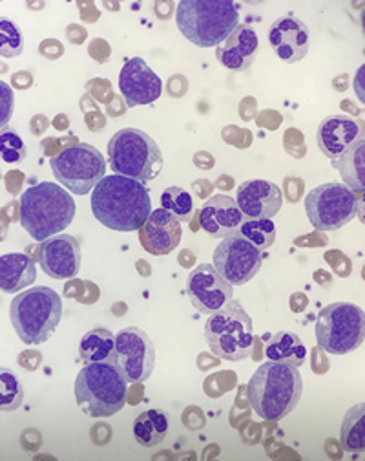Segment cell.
I'll list each match as a JSON object with an SVG mask.
<instances>
[{"label": "cell", "mask_w": 365, "mask_h": 461, "mask_svg": "<svg viewBox=\"0 0 365 461\" xmlns=\"http://www.w3.org/2000/svg\"><path fill=\"white\" fill-rule=\"evenodd\" d=\"M175 23L192 44L218 48L237 28L239 12L230 0H181Z\"/></svg>", "instance_id": "4"}, {"label": "cell", "mask_w": 365, "mask_h": 461, "mask_svg": "<svg viewBox=\"0 0 365 461\" xmlns=\"http://www.w3.org/2000/svg\"><path fill=\"white\" fill-rule=\"evenodd\" d=\"M24 401V388L19 377L8 370L3 368L0 372V409L4 412L17 411Z\"/></svg>", "instance_id": "31"}, {"label": "cell", "mask_w": 365, "mask_h": 461, "mask_svg": "<svg viewBox=\"0 0 365 461\" xmlns=\"http://www.w3.org/2000/svg\"><path fill=\"white\" fill-rule=\"evenodd\" d=\"M168 434V416L163 411H147L134 421V438L143 447H157Z\"/></svg>", "instance_id": "26"}, {"label": "cell", "mask_w": 365, "mask_h": 461, "mask_svg": "<svg viewBox=\"0 0 365 461\" xmlns=\"http://www.w3.org/2000/svg\"><path fill=\"white\" fill-rule=\"evenodd\" d=\"M0 88H3V125H6L12 118L13 110V92L6 83L0 85Z\"/></svg>", "instance_id": "34"}, {"label": "cell", "mask_w": 365, "mask_h": 461, "mask_svg": "<svg viewBox=\"0 0 365 461\" xmlns=\"http://www.w3.org/2000/svg\"><path fill=\"white\" fill-rule=\"evenodd\" d=\"M205 339L216 357L230 363L245 361L251 357L254 346L253 319L239 301H230L209 317Z\"/></svg>", "instance_id": "7"}, {"label": "cell", "mask_w": 365, "mask_h": 461, "mask_svg": "<svg viewBox=\"0 0 365 461\" xmlns=\"http://www.w3.org/2000/svg\"><path fill=\"white\" fill-rule=\"evenodd\" d=\"M12 324L24 344H42L63 319V301L51 287L37 285L19 294L10 306Z\"/></svg>", "instance_id": "6"}, {"label": "cell", "mask_w": 365, "mask_h": 461, "mask_svg": "<svg viewBox=\"0 0 365 461\" xmlns=\"http://www.w3.org/2000/svg\"><path fill=\"white\" fill-rule=\"evenodd\" d=\"M236 203L247 220H272L281 205V189L265 180H251L237 187Z\"/></svg>", "instance_id": "18"}, {"label": "cell", "mask_w": 365, "mask_h": 461, "mask_svg": "<svg viewBox=\"0 0 365 461\" xmlns=\"http://www.w3.org/2000/svg\"><path fill=\"white\" fill-rule=\"evenodd\" d=\"M239 235L245 237L260 251L271 249L276 242V225L272 220H247L241 223Z\"/></svg>", "instance_id": "28"}, {"label": "cell", "mask_w": 365, "mask_h": 461, "mask_svg": "<svg viewBox=\"0 0 365 461\" xmlns=\"http://www.w3.org/2000/svg\"><path fill=\"white\" fill-rule=\"evenodd\" d=\"M365 337L363 310L351 303L325 306L316 319V342L320 350L345 356L358 350Z\"/></svg>", "instance_id": "9"}, {"label": "cell", "mask_w": 365, "mask_h": 461, "mask_svg": "<svg viewBox=\"0 0 365 461\" xmlns=\"http://www.w3.org/2000/svg\"><path fill=\"white\" fill-rule=\"evenodd\" d=\"M39 264L55 280L76 278L81 271V244L72 235H57L39 246Z\"/></svg>", "instance_id": "15"}, {"label": "cell", "mask_w": 365, "mask_h": 461, "mask_svg": "<svg viewBox=\"0 0 365 461\" xmlns=\"http://www.w3.org/2000/svg\"><path fill=\"white\" fill-rule=\"evenodd\" d=\"M129 383L147 381L156 366V348L152 339L138 326L120 330L110 359Z\"/></svg>", "instance_id": "12"}, {"label": "cell", "mask_w": 365, "mask_h": 461, "mask_svg": "<svg viewBox=\"0 0 365 461\" xmlns=\"http://www.w3.org/2000/svg\"><path fill=\"white\" fill-rule=\"evenodd\" d=\"M119 90L127 106L134 108L157 101L163 94V83L141 57H132L119 74Z\"/></svg>", "instance_id": "16"}, {"label": "cell", "mask_w": 365, "mask_h": 461, "mask_svg": "<svg viewBox=\"0 0 365 461\" xmlns=\"http://www.w3.org/2000/svg\"><path fill=\"white\" fill-rule=\"evenodd\" d=\"M108 158L115 175L141 184L154 182L163 168L159 145L139 129H123L115 132L108 143Z\"/></svg>", "instance_id": "8"}, {"label": "cell", "mask_w": 365, "mask_h": 461, "mask_svg": "<svg viewBox=\"0 0 365 461\" xmlns=\"http://www.w3.org/2000/svg\"><path fill=\"white\" fill-rule=\"evenodd\" d=\"M363 140V129L349 115H329L318 127L316 141L320 150L334 159Z\"/></svg>", "instance_id": "22"}, {"label": "cell", "mask_w": 365, "mask_h": 461, "mask_svg": "<svg viewBox=\"0 0 365 461\" xmlns=\"http://www.w3.org/2000/svg\"><path fill=\"white\" fill-rule=\"evenodd\" d=\"M53 176L67 191L85 196L92 193L106 175L104 156L88 143L65 149L49 159Z\"/></svg>", "instance_id": "10"}, {"label": "cell", "mask_w": 365, "mask_h": 461, "mask_svg": "<svg viewBox=\"0 0 365 461\" xmlns=\"http://www.w3.org/2000/svg\"><path fill=\"white\" fill-rule=\"evenodd\" d=\"M342 447L347 452L363 450V405L351 409L342 425Z\"/></svg>", "instance_id": "29"}, {"label": "cell", "mask_w": 365, "mask_h": 461, "mask_svg": "<svg viewBox=\"0 0 365 461\" xmlns=\"http://www.w3.org/2000/svg\"><path fill=\"white\" fill-rule=\"evenodd\" d=\"M129 381L111 361L86 365L76 379L77 405L90 418H110L123 411Z\"/></svg>", "instance_id": "5"}, {"label": "cell", "mask_w": 365, "mask_h": 461, "mask_svg": "<svg viewBox=\"0 0 365 461\" xmlns=\"http://www.w3.org/2000/svg\"><path fill=\"white\" fill-rule=\"evenodd\" d=\"M161 205L179 221H189L194 214V200L189 191L181 187L165 189V193L161 194Z\"/></svg>", "instance_id": "30"}, {"label": "cell", "mask_w": 365, "mask_h": 461, "mask_svg": "<svg viewBox=\"0 0 365 461\" xmlns=\"http://www.w3.org/2000/svg\"><path fill=\"white\" fill-rule=\"evenodd\" d=\"M187 295L200 313L212 315L232 301L234 287L212 264H200L187 278Z\"/></svg>", "instance_id": "14"}, {"label": "cell", "mask_w": 365, "mask_h": 461, "mask_svg": "<svg viewBox=\"0 0 365 461\" xmlns=\"http://www.w3.org/2000/svg\"><path fill=\"white\" fill-rule=\"evenodd\" d=\"M37 278L35 262L24 253H10L0 258V287L4 294H19Z\"/></svg>", "instance_id": "23"}, {"label": "cell", "mask_w": 365, "mask_h": 461, "mask_svg": "<svg viewBox=\"0 0 365 461\" xmlns=\"http://www.w3.org/2000/svg\"><path fill=\"white\" fill-rule=\"evenodd\" d=\"M265 356L269 361L299 368L307 359V348L292 331H278L267 344Z\"/></svg>", "instance_id": "24"}, {"label": "cell", "mask_w": 365, "mask_h": 461, "mask_svg": "<svg viewBox=\"0 0 365 461\" xmlns=\"http://www.w3.org/2000/svg\"><path fill=\"white\" fill-rule=\"evenodd\" d=\"M22 50L24 37L21 30L12 21H0V53H3V57H19Z\"/></svg>", "instance_id": "32"}, {"label": "cell", "mask_w": 365, "mask_h": 461, "mask_svg": "<svg viewBox=\"0 0 365 461\" xmlns=\"http://www.w3.org/2000/svg\"><path fill=\"white\" fill-rule=\"evenodd\" d=\"M216 271L232 285H243L253 280L263 264L262 251L239 233L223 239L214 251Z\"/></svg>", "instance_id": "13"}, {"label": "cell", "mask_w": 365, "mask_h": 461, "mask_svg": "<svg viewBox=\"0 0 365 461\" xmlns=\"http://www.w3.org/2000/svg\"><path fill=\"white\" fill-rule=\"evenodd\" d=\"M363 158H365V141L361 140L354 143L349 150H345L342 156L331 159L333 167L343 178V185H347L356 194L363 193V168H365Z\"/></svg>", "instance_id": "25"}, {"label": "cell", "mask_w": 365, "mask_h": 461, "mask_svg": "<svg viewBox=\"0 0 365 461\" xmlns=\"http://www.w3.org/2000/svg\"><path fill=\"white\" fill-rule=\"evenodd\" d=\"M269 42L280 59L287 65L299 63L311 46V33L306 23L294 15L280 17L269 30Z\"/></svg>", "instance_id": "17"}, {"label": "cell", "mask_w": 365, "mask_h": 461, "mask_svg": "<svg viewBox=\"0 0 365 461\" xmlns=\"http://www.w3.org/2000/svg\"><path fill=\"white\" fill-rule=\"evenodd\" d=\"M303 379L296 366L267 361L249 381V399L254 412L267 421L289 416L301 399Z\"/></svg>", "instance_id": "3"}, {"label": "cell", "mask_w": 365, "mask_h": 461, "mask_svg": "<svg viewBox=\"0 0 365 461\" xmlns=\"http://www.w3.org/2000/svg\"><path fill=\"white\" fill-rule=\"evenodd\" d=\"M260 48V39L249 24H237V28L216 48L218 61L232 70L245 72L253 67Z\"/></svg>", "instance_id": "20"}, {"label": "cell", "mask_w": 365, "mask_h": 461, "mask_svg": "<svg viewBox=\"0 0 365 461\" xmlns=\"http://www.w3.org/2000/svg\"><path fill=\"white\" fill-rule=\"evenodd\" d=\"M181 221L168 212L166 209H154L145 221V225L139 229V240L141 246L150 253V255H168L172 253L179 242H181Z\"/></svg>", "instance_id": "19"}, {"label": "cell", "mask_w": 365, "mask_h": 461, "mask_svg": "<svg viewBox=\"0 0 365 461\" xmlns=\"http://www.w3.org/2000/svg\"><path fill=\"white\" fill-rule=\"evenodd\" d=\"M92 212L108 229L120 233L139 230L152 212L145 184L113 175L104 176L92 191Z\"/></svg>", "instance_id": "1"}, {"label": "cell", "mask_w": 365, "mask_h": 461, "mask_svg": "<svg viewBox=\"0 0 365 461\" xmlns=\"http://www.w3.org/2000/svg\"><path fill=\"white\" fill-rule=\"evenodd\" d=\"M245 216L239 211L234 198L216 194L205 202L200 211V223L214 239H227L239 233Z\"/></svg>", "instance_id": "21"}, {"label": "cell", "mask_w": 365, "mask_h": 461, "mask_svg": "<svg viewBox=\"0 0 365 461\" xmlns=\"http://www.w3.org/2000/svg\"><path fill=\"white\" fill-rule=\"evenodd\" d=\"M306 212L315 229L329 233L358 216L360 198L343 184H324L307 194Z\"/></svg>", "instance_id": "11"}, {"label": "cell", "mask_w": 365, "mask_h": 461, "mask_svg": "<svg viewBox=\"0 0 365 461\" xmlns=\"http://www.w3.org/2000/svg\"><path fill=\"white\" fill-rule=\"evenodd\" d=\"M115 346V335L110 330L95 328L85 333L79 344V356L85 365L108 361Z\"/></svg>", "instance_id": "27"}, {"label": "cell", "mask_w": 365, "mask_h": 461, "mask_svg": "<svg viewBox=\"0 0 365 461\" xmlns=\"http://www.w3.org/2000/svg\"><path fill=\"white\" fill-rule=\"evenodd\" d=\"M0 154L6 163H19L26 158L28 150L22 138L13 131H3L0 134Z\"/></svg>", "instance_id": "33"}, {"label": "cell", "mask_w": 365, "mask_h": 461, "mask_svg": "<svg viewBox=\"0 0 365 461\" xmlns=\"http://www.w3.org/2000/svg\"><path fill=\"white\" fill-rule=\"evenodd\" d=\"M74 216L76 202L63 185L42 182L22 193L19 220L37 242L63 233L74 221Z\"/></svg>", "instance_id": "2"}]
</instances>
